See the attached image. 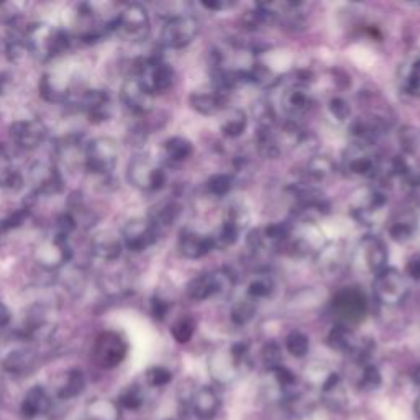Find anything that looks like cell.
Returning <instances> with one entry per match:
<instances>
[{
  "label": "cell",
  "mask_w": 420,
  "mask_h": 420,
  "mask_svg": "<svg viewBox=\"0 0 420 420\" xmlns=\"http://www.w3.org/2000/svg\"><path fill=\"white\" fill-rule=\"evenodd\" d=\"M233 189V178L230 174H213L207 181V191L216 197H224Z\"/></svg>",
  "instance_id": "37"
},
{
  "label": "cell",
  "mask_w": 420,
  "mask_h": 420,
  "mask_svg": "<svg viewBox=\"0 0 420 420\" xmlns=\"http://www.w3.org/2000/svg\"><path fill=\"white\" fill-rule=\"evenodd\" d=\"M417 412L420 415V397H419V401H417Z\"/></svg>",
  "instance_id": "54"
},
{
  "label": "cell",
  "mask_w": 420,
  "mask_h": 420,
  "mask_svg": "<svg viewBox=\"0 0 420 420\" xmlns=\"http://www.w3.org/2000/svg\"><path fill=\"white\" fill-rule=\"evenodd\" d=\"M169 311V304L166 301H162L161 297H153L151 299V314L154 319L158 320H162L166 317V314H168Z\"/></svg>",
  "instance_id": "48"
},
{
  "label": "cell",
  "mask_w": 420,
  "mask_h": 420,
  "mask_svg": "<svg viewBox=\"0 0 420 420\" xmlns=\"http://www.w3.org/2000/svg\"><path fill=\"white\" fill-rule=\"evenodd\" d=\"M381 384V375L375 366H368L363 371L361 376V386L364 389H376Z\"/></svg>",
  "instance_id": "47"
},
{
  "label": "cell",
  "mask_w": 420,
  "mask_h": 420,
  "mask_svg": "<svg viewBox=\"0 0 420 420\" xmlns=\"http://www.w3.org/2000/svg\"><path fill=\"white\" fill-rule=\"evenodd\" d=\"M235 3L233 2H224V0H210V2H202L204 8H209L212 12H222L227 8H231Z\"/></svg>",
  "instance_id": "51"
},
{
  "label": "cell",
  "mask_w": 420,
  "mask_h": 420,
  "mask_svg": "<svg viewBox=\"0 0 420 420\" xmlns=\"http://www.w3.org/2000/svg\"><path fill=\"white\" fill-rule=\"evenodd\" d=\"M372 291L381 304L396 307L406 301L409 295V282L406 276L394 268H386L384 271L376 274L372 281Z\"/></svg>",
  "instance_id": "3"
},
{
  "label": "cell",
  "mask_w": 420,
  "mask_h": 420,
  "mask_svg": "<svg viewBox=\"0 0 420 420\" xmlns=\"http://www.w3.org/2000/svg\"><path fill=\"white\" fill-rule=\"evenodd\" d=\"M344 161L348 173L355 176H370L375 173L376 169L375 158L368 151L366 143L351 145V147L346 149Z\"/></svg>",
  "instance_id": "20"
},
{
  "label": "cell",
  "mask_w": 420,
  "mask_h": 420,
  "mask_svg": "<svg viewBox=\"0 0 420 420\" xmlns=\"http://www.w3.org/2000/svg\"><path fill=\"white\" fill-rule=\"evenodd\" d=\"M158 233L149 218H132L122 229V242L130 251H145L156 242Z\"/></svg>",
  "instance_id": "10"
},
{
  "label": "cell",
  "mask_w": 420,
  "mask_h": 420,
  "mask_svg": "<svg viewBox=\"0 0 420 420\" xmlns=\"http://www.w3.org/2000/svg\"><path fill=\"white\" fill-rule=\"evenodd\" d=\"M346 248L342 242H330L324 248H320L319 256H317V264L320 271L333 274L338 273L345 264Z\"/></svg>",
  "instance_id": "23"
},
{
  "label": "cell",
  "mask_w": 420,
  "mask_h": 420,
  "mask_svg": "<svg viewBox=\"0 0 420 420\" xmlns=\"http://www.w3.org/2000/svg\"><path fill=\"white\" fill-rule=\"evenodd\" d=\"M70 87L66 84H63L56 76L53 74H45L40 81V96L48 102H66L70 97Z\"/></svg>",
  "instance_id": "26"
},
{
  "label": "cell",
  "mask_w": 420,
  "mask_h": 420,
  "mask_svg": "<svg viewBox=\"0 0 420 420\" xmlns=\"http://www.w3.org/2000/svg\"><path fill=\"white\" fill-rule=\"evenodd\" d=\"M248 222H250V213H248V210L243 207V205L235 204L227 210L224 224H229L230 227H233V229L242 231L248 225Z\"/></svg>",
  "instance_id": "40"
},
{
  "label": "cell",
  "mask_w": 420,
  "mask_h": 420,
  "mask_svg": "<svg viewBox=\"0 0 420 420\" xmlns=\"http://www.w3.org/2000/svg\"><path fill=\"white\" fill-rule=\"evenodd\" d=\"M8 322H10V311L3 302H0V330L3 327H7Z\"/></svg>",
  "instance_id": "53"
},
{
  "label": "cell",
  "mask_w": 420,
  "mask_h": 420,
  "mask_svg": "<svg viewBox=\"0 0 420 420\" xmlns=\"http://www.w3.org/2000/svg\"><path fill=\"white\" fill-rule=\"evenodd\" d=\"M273 371H274V375H276L277 381H280V383H281L282 386H291V384H293L294 381H295L293 372H291V371L287 370V368H284V366L274 368Z\"/></svg>",
  "instance_id": "50"
},
{
  "label": "cell",
  "mask_w": 420,
  "mask_h": 420,
  "mask_svg": "<svg viewBox=\"0 0 420 420\" xmlns=\"http://www.w3.org/2000/svg\"><path fill=\"white\" fill-rule=\"evenodd\" d=\"M179 213H181V205L176 202H166L161 204L160 207L156 209V212H153L149 220H151V224L154 225L158 233H161L162 230L173 227L176 218L179 217Z\"/></svg>",
  "instance_id": "30"
},
{
  "label": "cell",
  "mask_w": 420,
  "mask_h": 420,
  "mask_svg": "<svg viewBox=\"0 0 420 420\" xmlns=\"http://www.w3.org/2000/svg\"><path fill=\"white\" fill-rule=\"evenodd\" d=\"M328 344L337 350L353 351L358 342L357 338H355L353 332H351L346 325H337V327H333L332 332H330Z\"/></svg>",
  "instance_id": "33"
},
{
  "label": "cell",
  "mask_w": 420,
  "mask_h": 420,
  "mask_svg": "<svg viewBox=\"0 0 420 420\" xmlns=\"http://www.w3.org/2000/svg\"><path fill=\"white\" fill-rule=\"evenodd\" d=\"M122 404L128 407V409H136L141 404V396L136 389H130V391L123 394Z\"/></svg>",
  "instance_id": "49"
},
{
  "label": "cell",
  "mask_w": 420,
  "mask_h": 420,
  "mask_svg": "<svg viewBox=\"0 0 420 420\" xmlns=\"http://www.w3.org/2000/svg\"><path fill=\"white\" fill-rule=\"evenodd\" d=\"M122 101L132 112L145 115L151 110L153 96L141 85L136 77H130L122 85Z\"/></svg>",
  "instance_id": "17"
},
{
  "label": "cell",
  "mask_w": 420,
  "mask_h": 420,
  "mask_svg": "<svg viewBox=\"0 0 420 420\" xmlns=\"http://www.w3.org/2000/svg\"><path fill=\"white\" fill-rule=\"evenodd\" d=\"M307 178L312 179V181L320 182L325 181L330 174L335 171V162L327 154H322V156H312L307 162Z\"/></svg>",
  "instance_id": "31"
},
{
  "label": "cell",
  "mask_w": 420,
  "mask_h": 420,
  "mask_svg": "<svg viewBox=\"0 0 420 420\" xmlns=\"http://www.w3.org/2000/svg\"><path fill=\"white\" fill-rule=\"evenodd\" d=\"M389 233H391L392 240H396V242L404 243L407 240L412 238L414 235V227L409 224V222H397V224H394L391 227V230H389Z\"/></svg>",
  "instance_id": "44"
},
{
  "label": "cell",
  "mask_w": 420,
  "mask_h": 420,
  "mask_svg": "<svg viewBox=\"0 0 420 420\" xmlns=\"http://www.w3.org/2000/svg\"><path fill=\"white\" fill-rule=\"evenodd\" d=\"M192 151V143L189 140L182 138V136H173V138L166 140L165 145H162V153H165V158L169 162H182L186 161L187 158H191Z\"/></svg>",
  "instance_id": "28"
},
{
  "label": "cell",
  "mask_w": 420,
  "mask_h": 420,
  "mask_svg": "<svg viewBox=\"0 0 420 420\" xmlns=\"http://www.w3.org/2000/svg\"><path fill=\"white\" fill-rule=\"evenodd\" d=\"M84 375L79 370H72L67 372V378L66 383H64L61 392H59V396L63 397V399H71V397H76L77 394L84 389Z\"/></svg>",
  "instance_id": "36"
},
{
  "label": "cell",
  "mask_w": 420,
  "mask_h": 420,
  "mask_svg": "<svg viewBox=\"0 0 420 420\" xmlns=\"http://www.w3.org/2000/svg\"><path fill=\"white\" fill-rule=\"evenodd\" d=\"M256 301H253V299H245V301H238L235 304L233 307H231L230 317L231 320H233V324L237 325H245L250 322V320L255 317L256 314Z\"/></svg>",
  "instance_id": "34"
},
{
  "label": "cell",
  "mask_w": 420,
  "mask_h": 420,
  "mask_svg": "<svg viewBox=\"0 0 420 420\" xmlns=\"http://www.w3.org/2000/svg\"><path fill=\"white\" fill-rule=\"evenodd\" d=\"M407 274L415 281H420V258H415L407 264Z\"/></svg>",
  "instance_id": "52"
},
{
  "label": "cell",
  "mask_w": 420,
  "mask_h": 420,
  "mask_svg": "<svg viewBox=\"0 0 420 420\" xmlns=\"http://www.w3.org/2000/svg\"><path fill=\"white\" fill-rule=\"evenodd\" d=\"M218 409V397L210 388H202L194 396V410L199 417H212Z\"/></svg>",
  "instance_id": "32"
},
{
  "label": "cell",
  "mask_w": 420,
  "mask_h": 420,
  "mask_svg": "<svg viewBox=\"0 0 420 420\" xmlns=\"http://www.w3.org/2000/svg\"><path fill=\"white\" fill-rule=\"evenodd\" d=\"M135 77L151 96H156L173 87L176 74L160 58H141L135 63Z\"/></svg>",
  "instance_id": "2"
},
{
  "label": "cell",
  "mask_w": 420,
  "mask_h": 420,
  "mask_svg": "<svg viewBox=\"0 0 420 420\" xmlns=\"http://www.w3.org/2000/svg\"><path fill=\"white\" fill-rule=\"evenodd\" d=\"M315 98L306 81H297L286 89L282 94V110L289 118H301L314 105Z\"/></svg>",
  "instance_id": "13"
},
{
  "label": "cell",
  "mask_w": 420,
  "mask_h": 420,
  "mask_svg": "<svg viewBox=\"0 0 420 420\" xmlns=\"http://www.w3.org/2000/svg\"><path fill=\"white\" fill-rule=\"evenodd\" d=\"M23 43L28 53L41 61L61 56L70 48V33L48 23H33L25 30Z\"/></svg>",
  "instance_id": "1"
},
{
  "label": "cell",
  "mask_w": 420,
  "mask_h": 420,
  "mask_svg": "<svg viewBox=\"0 0 420 420\" xmlns=\"http://www.w3.org/2000/svg\"><path fill=\"white\" fill-rule=\"evenodd\" d=\"M50 407V397L48 394L40 386L36 388L30 389L27 396H25L23 404H21V410H23L25 415L28 417H35L38 414L46 412Z\"/></svg>",
  "instance_id": "29"
},
{
  "label": "cell",
  "mask_w": 420,
  "mask_h": 420,
  "mask_svg": "<svg viewBox=\"0 0 420 420\" xmlns=\"http://www.w3.org/2000/svg\"><path fill=\"white\" fill-rule=\"evenodd\" d=\"M115 32L123 40L136 43L145 40L149 33V15L141 3H128L115 19Z\"/></svg>",
  "instance_id": "4"
},
{
  "label": "cell",
  "mask_w": 420,
  "mask_h": 420,
  "mask_svg": "<svg viewBox=\"0 0 420 420\" xmlns=\"http://www.w3.org/2000/svg\"><path fill=\"white\" fill-rule=\"evenodd\" d=\"M33 256H35V261L41 268L50 269V271L63 268L72 258L70 238L53 231V235L45 237L38 243L35 251H33Z\"/></svg>",
  "instance_id": "5"
},
{
  "label": "cell",
  "mask_w": 420,
  "mask_h": 420,
  "mask_svg": "<svg viewBox=\"0 0 420 420\" xmlns=\"http://www.w3.org/2000/svg\"><path fill=\"white\" fill-rule=\"evenodd\" d=\"M127 178L134 187L140 191H158L165 186L166 174L145 154H138L130 161Z\"/></svg>",
  "instance_id": "8"
},
{
  "label": "cell",
  "mask_w": 420,
  "mask_h": 420,
  "mask_svg": "<svg viewBox=\"0 0 420 420\" xmlns=\"http://www.w3.org/2000/svg\"><path fill=\"white\" fill-rule=\"evenodd\" d=\"M147 378H148V383L149 384L156 386V388H160V386L168 384L169 381H171V378H173V376H171V372L166 370V368L154 366V368H151V370L148 371Z\"/></svg>",
  "instance_id": "45"
},
{
  "label": "cell",
  "mask_w": 420,
  "mask_h": 420,
  "mask_svg": "<svg viewBox=\"0 0 420 420\" xmlns=\"http://www.w3.org/2000/svg\"><path fill=\"white\" fill-rule=\"evenodd\" d=\"M399 141L407 153H415L420 148V134L414 127H404L399 134Z\"/></svg>",
  "instance_id": "43"
},
{
  "label": "cell",
  "mask_w": 420,
  "mask_h": 420,
  "mask_svg": "<svg viewBox=\"0 0 420 420\" xmlns=\"http://www.w3.org/2000/svg\"><path fill=\"white\" fill-rule=\"evenodd\" d=\"M197 35H199V21L192 15H182L166 20L160 40L166 48L181 50L189 46Z\"/></svg>",
  "instance_id": "9"
},
{
  "label": "cell",
  "mask_w": 420,
  "mask_h": 420,
  "mask_svg": "<svg viewBox=\"0 0 420 420\" xmlns=\"http://www.w3.org/2000/svg\"><path fill=\"white\" fill-rule=\"evenodd\" d=\"M67 216H70L72 220H74L76 227H83V229H91L96 224L97 217L96 213L92 212L91 209L87 207L84 202L83 196L81 194H72L70 197V200H67Z\"/></svg>",
  "instance_id": "25"
},
{
  "label": "cell",
  "mask_w": 420,
  "mask_h": 420,
  "mask_svg": "<svg viewBox=\"0 0 420 420\" xmlns=\"http://www.w3.org/2000/svg\"><path fill=\"white\" fill-rule=\"evenodd\" d=\"M328 112L338 123H345L351 117V107L344 97H333L328 102Z\"/></svg>",
  "instance_id": "42"
},
{
  "label": "cell",
  "mask_w": 420,
  "mask_h": 420,
  "mask_svg": "<svg viewBox=\"0 0 420 420\" xmlns=\"http://www.w3.org/2000/svg\"><path fill=\"white\" fill-rule=\"evenodd\" d=\"M178 250L184 258L200 260L210 251L216 250V242L212 235H202L197 231H182L179 237Z\"/></svg>",
  "instance_id": "18"
},
{
  "label": "cell",
  "mask_w": 420,
  "mask_h": 420,
  "mask_svg": "<svg viewBox=\"0 0 420 420\" xmlns=\"http://www.w3.org/2000/svg\"><path fill=\"white\" fill-rule=\"evenodd\" d=\"M263 359H264V363H266V366L271 368V370H274V368H277V366H281V364H280V361H281L280 346H277L276 344H268L263 348Z\"/></svg>",
  "instance_id": "46"
},
{
  "label": "cell",
  "mask_w": 420,
  "mask_h": 420,
  "mask_svg": "<svg viewBox=\"0 0 420 420\" xmlns=\"http://www.w3.org/2000/svg\"><path fill=\"white\" fill-rule=\"evenodd\" d=\"M189 105L200 115H218L227 110V96L217 91L194 92L189 97Z\"/></svg>",
  "instance_id": "21"
},
{
  "label": "cell",
  "mask_w": 420,
  "mask_h": 420,
  "mask_svg": "<svg viewBox=\"0 0 420 420\" xmlns=\"http://www.w3.org/2000/svg\"><path fill=\"white\" fill-rule=\"evenodd\" d=\"M32 363H33L32 353H28V351H14V353H10L6 358L3 366H6V370L12 372H21L28 370V368L32 366Z\"/></svg>",
  "instance_id": "39"
},
{
  "label": "cell",
  "mask_w": 420,
  "mask_h": 420,
  "mask_svg": "<svg viewBox=\"0 0 420 420\" xmlns=\"http://www.w3.org/2000/svg\"><path fill=\"white\" fill-rule=\"evenodd\" d=\"M48 130L41 120H19L10 125L12 140L23 149H36L46 140Z\"/></svg>",
  "instance_id": "14"
},
{
  "label": "cell",
  "mask_w": 420,
  "mask_h": 420,
  "mask_svg": "<svg viewBox=\"0 0 420 420\" xmlns=\"http://www.w3.org/2000/svg\"><path fill=\"white\" fill-rule=\"evenodd\" d=\"M94 357L102 368L118 366L127 357V344L118 333L105 332L97 338L96 348H94Z\"/></svg>",
  "instance_id": "12"
},
{
  "label": "cell",
  "mask_w": 420,
  "mask_h": 420,
  "mask_svg": "<svg viewBox=\"0 0 420 420\" xmlns=\"http://www.w3.org/2000/svg\"><path fill=\"white\" fill-rule=\"evenodd\" d=\"M233 287V277L229 271L220 269L216 273H202L187 282L186 294L192 301H207L216 294L227 293Z\"/></svg>",
  "instance_id": "7"
},
{
  "label": "cell",
  "mask_w": 420,
  "mask_h": 420,
  "mask_svg": "<svg viewBox=\"0 0 420 420\" xmlns=\"http://www.w3.org/2000/svg\"><path fill=\"white\" fill-rule=\"evenodd\" d=\"M30 179H32L36 194L54 196L63 191V176L51 162H35L30 169Z\"/></svg>",
  "instance_id": "15"
},
{
  "label": "cell",
  "mask_w": 420,
  "mask_h": 420,
  "mask_svg": "<svg viewBox=\"0 0 420 420\" xmlns=\"http://www.w3.org/2000/svg\"><path fill=\"white\" fill-rule=\"evenodd\" d=\"M308 346H311V344H308V338L307 335H304L302 332H293L286 338V348L293 357L297 358L306 357L308 353Z\"/></svg>",
  "instance_id": "38"
},
{
  "label": "cell",
  "mask_w": 420,
  "mask_h": 420,
  "mask_svg": "<svg viewBox=\"0 0 420 420\" xmlns=\"http://www.w3.org/2000/svg\"><path fill=\"white\" fill-rule=\"evenodd\" d=\"M246 127H248L246 114L240 109L227 110V114L224 115L220 123L222 135L227 136V138H238V136L245 134Z\"/></svg>",
  "instance_id": "27"
},
{
  "label": "cell",
  "mask_w": 420,
  "mask_h": 420,
  "mask_svg": "<svg viewBox=\"0 0 420 420\" xmlns=\"http://www.w3.org/2000/svg\"><path fill=\"white\" fill-rule=\"evenodd\" d=\"M91 248L97 258L104 261H115L122 255L123 242L118 235L112 233V231H101V233L94 235Z\"/></svg>",
  "instance_id": "22"
},
{
  "label": "cell",
  "mask_w": 420,
  "mask_h": 420,
  "mask_svg": "<svg viewBox=\"0 0 420 420\" xmlns=\"http://www.w3.org/2000/svg\"><path fill=\"white\" fill-rule=\"evenodd\" d=\"M274 291V282L269 276H256L250 284H248V297L253 301L264 299L271 295Z\"/></svg>",
  "instance_id": "35"
},
{
  "label": "cell",
  "mask_w": 420,
  "mask_h": 420,
  "mask_svg": "<svg viewBox=\"0 0 420 420\" xmlns=\"http://www.w3.org/2000/svg\"><path fill=\"white\" fill-rule=\"evenodd\" d=\"M363 255L364 264L375 276L388 268V250H386L384 243L379 238L370 237L364 240Z\"/></svg>",
  "instance_id": "24"
},
{
  "label": "cell",
  "mask_w": 420,
  "mask_h": 420,
  "mask_svg": "<svg viewBox=\"0 0 420 420\" xmlns=\"http://www.w3.org/2000/svg\"><path fill=\"white\" fill-rule=\"evenodd\" d=\"M397 84L407 96L420 97V51L407 56L397 71Z\"/></svg>",
  "instance_id": "19"
},
{
  "label": "cell",
  "mask_w": 420,
  "mask_h": 420,
  "mask_svg": "<svg viewBox=\"0 0 420 420\" xmlns=\"http://www.w3.org/2000/svg\"><path fill=\"white\" fill-rule=\"evenodd\" d=\"M194 330H196L194 320H192L191 317H182V319H179L178 322L173 325L171 333H173L174 340L178 342V344H187V342L192 338V335H194Z\"/></svg>",
  "instance_id": "41"
},
{
  "label": "cell",
  "mask_w": 420,
  "mask_h": 420,
  "mask_svg": "<svg viewBox=\"0 0 420 420\" xmlns=\"http://www.w3.org/2000/svg\"><path fill=\"white\" fill-rule=\"evenodd\" d=\"M118 161V147L109 136L89 141L84 149V162L94 174H109Z\"/></svg>",
  "instance_id": "6"
},
{
  "label": "cell",
  "mask_w": 420,
  "mask_h": 420,
  "mask_svg": "<svg viewBox=\"0 0 420 420\" xmlns=\"http://www.w3.org/2000/svg\"><path fill=\"white\" fill-rule=\"evenodd\" d=\"M333 311L345 322H361L368 312L366 297L357 287H345L333 297Z\"/></svg>",
  "instance_id": "11"
},
{
  "label": "cell",
  "mask_w": 420,
  "mask_h": 420,
  "mask_svg": "<svg viewBox=\"0 0 420 420\" xmlns=\"http://www.w3.org/2000/svg\"><path fill=\"white\" fill-rule=\"evenodd\" d=\"M79 105L94 123L105 122L112 115V98L105 91L91 89L79 97Z\"/></svg>",
  "instance_id": "16"
}]
</instances>
